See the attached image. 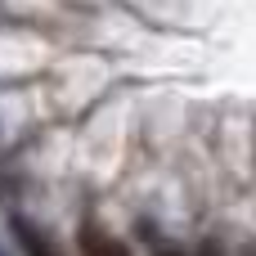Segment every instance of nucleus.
I'll use <instances>...</instances> for the list:
<instances>
[{
  "instance_id": "obj_1",
  "label": "nucleus",
  "mask_w": 256,
  "mask_h": 256,
  "mask_svg": "<svg viewBox=\"0 0 256 256\" xmlns=\"http://www.w3.org/2000/svg\"><path fill=\"white\" fill-rule=\"evenodd\" d=\"M9 230H14L18 248H22L27 256H63V248H58V243H54L45 230H36L27 216H14V220H9Z\"/></svg>"
},
{
  "instance_id": "obj_2",
  "label": "nucleus",
  "mask_w": 256,
  "mask_h": 256,
  "mask_svg": "<svg viewBox=\"0 0 256 256\" xmlns=\"http://www.w3.org/2000/svg\"><path fill=\"white\" fill-rule=\"evenodd\" d=\"M81 256H126V243H117L99 225H86L81 230Z\"/></svg>"
},
{
  "instance_id": "obj_3",
  "label": "nucleus",
  "mask_w": 256,
  "mask_h": 256,
  "mask_svg": "<svg viewBox=\"0 0 256 256\" xmlns=\"http://www.w3.org/2000/svg\"><path fill=\"white\" fill-rule=\"evenodd\" d=\"M202 256H225V252H220V243H216V238H207V243H202Z\"/></svg>"
},
{
  "instance_id": "obj_4",
  "label": "nucleus",
  "mask_w": 256,
  "mask_h": 256,
  "mask_svg": "<svg viewBox=\"0 0 256 256\" xmlns=\"http://www.w3.org/2000/svg\"><path fill=\"white\" fill-rule=\"evenodd\" d=\"M158 256H184V252H176V248H162V252H158Z\"/></svg>"
},
{
  "instance_id": "obj_5",
  "label": "nucleus",
  "mask_w": 256,
  "mask_h": 256,
  "mask_svg": "<svg viewBox=\"0 0 256 256\" xmlns=\"http://www.w3.org/2000/svg\"><path fill=\"white\" fill-rule=\"evenodd\" d=\"M0 256H4V252H0Z\"/></svg>"
}]
</instances>
